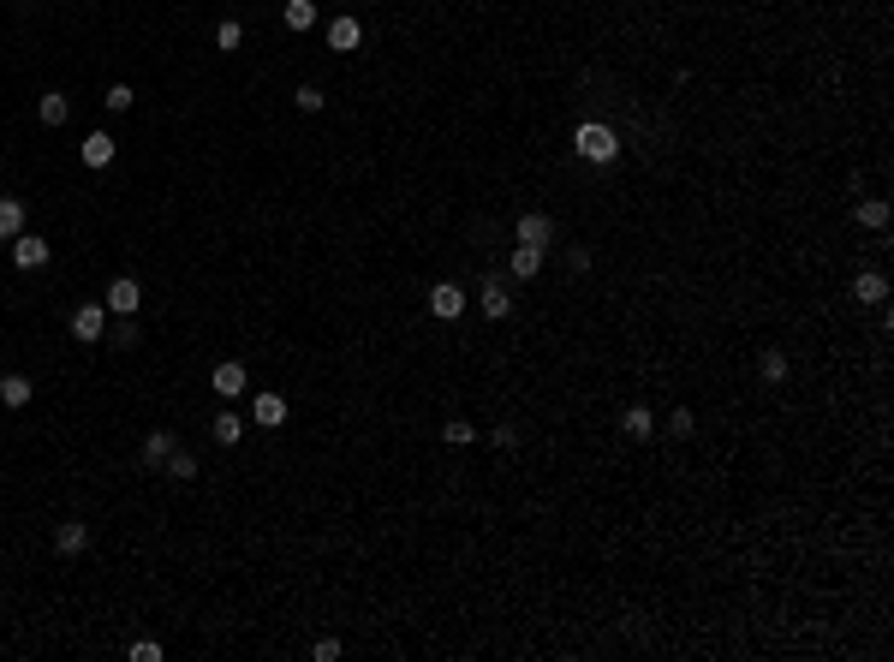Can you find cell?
<instances>
[{"label": "cell", "instance_id": "cell-1", "mask_svg": "<svg viewBox=\"0 0 894 662\" xmlns=\"http://www.w3.org/2000/svg\"><path fill=\"white\" fill-rule=\"evenodd\" d=\"M572 149H579L584 161H614V156H620V138H614L609 126H596V120H591V126L572 131Z\"/></svg>", "mask_w": 894, "mask_h": 662}, {"label": "cell", "instance_id": "cell-2", "mask_svg": "<svg viewBox=\"0 0 894 662\" xmlns=\"http://www.w3.org/2000/svg\"><path fill=\"white\" fill-rule=\"evenodd\" d=\"M101 334H108V304H78V311H72V341L96 346Z\"/></svg>", "mask_w": 894, "mask_h": 662}, {"label": "cell", "instance_id": "cell-3", "mask_svg": "<svg viewBox=\"0 0 894 662\" xmlns=\"http://www.w3.org/2000/svg\"><path fill=\"white\" fill-rule=\"evenodd\" d=\"M101 304L120 311V317H138V311H143V287L131 281V274H120V281H108V299H101Z\"/></svg>", "mask_w": 894, "mask_h": 662}, {"label": "cell", "instance_id": "cell-4", "mask_svg": "<svg viewBox=\"0 0 894 662\" xmlns=\"http://www.w3.org/2000/svg\"><path fill=\"white\" fill-rule=\"evenodd\" d=\"M429 317H441V322L466 317V287H454V281H441V287H429Z\"/></svg>", "mask_w": 894, "mask_h": 662}, {"label": "cell", "instance_id": "cell-5", "mask_svg": "<svg viewBox=\"0 0 894 662\" xmlns=\"http://www.w3.org/2000/svg\"><path fill=\"white\" fill-rule=\"evenodd\" d=\"M245 382H251V376H245V364H239V359L215 364V376H209V389L221 394V400H239V394H245Z\"/></svg>", "mask_w": 894, "mask_h": 662}, {"label": "cell", "instance_id": "cell-6", "mask_svg": "<svg viewBox=\"0 0 894 662\" xmlns=\"http://www.w3.org/2000/svg\"><path fill=\"white\" fill-rule=\"evenodd\" d=\"M852 299H859V304H882V299H889V274H882V269H859V274H852Z\"/></svg>", "mask_w": 894, "mask_h": 662}, {"label": "cell", "instance_id": "cell-7", "mask_svg": "<svg viewBox=\"0 0 894 662\" xmlns=\"http://www.w3.org/2000/svg\"><path fill=\"white\" fill-rule=\"evenodd\" d=\"M477 304H483V317L489 322H501V317H513V293L501 287V281H483V293H477Z\"/></svg>", "mask_w": 894, "mask_h": 662}, {"label": "cell", "instance_id": "cell-8", "mask_svg": "<svg viewBox=\"0 0 894 662\" xmlns=\"http://www.w3.org/2000/svg\"><path fill=\"white\" fill-rule=\"evenodd\" d=\"M519 245H537V251H549V239H554V221L549 216H519Z\"/></svg>", "mask_w": 894, "mask_h": 662}, {"label": "cell", "instance_id": "cell-9", "mask_svg": "<svg viewBox=\"0 0 894 662\" xmlns=\"http://www.w3.org/2000/svg\"><path fill=\"white\" fill-rule=\"evenodd\" d=\"M358 43H364V24H358V18H334V24H328V48H334V54H352Z\"/></svg>", "mask_w": 894, "mask_h": 662}, {"label": "cell", "instance_id": "cell-10", "mask_svg": "<svg viewBox=\"0 0 894 662\" xmlns=\"http://www.w3.org/2000/svg\"><path fill=\"white\" fill-rule=\"evenodd\" d=\"M78 161H84V168H108V161H114V138H108V131H90L84 144H78Z\"/></svg>", "mask_w": 894, "mask_h": 662}, {"label": "cell", "instance_id": "cell-11", "mask_svg": "<svg viewBox=\"0 0 894 662\" xmlns=\"http://www.w3.org/2000/svg\"><path fill=\"white\" fill-rule=\"evenodd\" d=\"M620 430L632 436V442H650V436H656V417H650V406H626V412H620Z\"/></svg>", "mask_w": 894, "mask_h": 662}, {"label": "cell", "instance_id": "cell-12", "mask_svg": "<svg viewBox=\"0 0 894 662\" xmlns=\"http://www.w3.org/2000/svg\"><path fill=\"white\" fill-rule=\"evenodd\" d=\"M84 543H90V525H84V519H66V525L54 532V549H60V555H84Z\"/></svg>", "mask_w": 894, "mask_h": 662}, {"label": "cell", "instance_id": "cell-13", "mask_svg": "<svg viewBox=\"0 0 894 662\" xmlns=\"http://www.w3.org/2000/svg\"><path fill=\"white\" fill-rule=\"evenodd\" d=\"M13 263L18 269H43L48 263V239H24V233H18L13 239Z\"/></svg>", "mask_w": 894, "mask_h": 662}, {"label": "cell", "instance_id": "cell-14", "mask_svg": "<svg viewBox=\"0 0 894 662\" xmlns=\"http://www.w3.org/2000/svg\"><path fill=\"white\" fill-rule=\"evenodd\" d=\"M251 417L263 424V430H274V424H286V400H281V394H256V400H251Z\"/></svg>", "mask_w": 894, "mask_h": 662}, {"label": "cell", "instance_id": "cell-15", "mask_svg": "<svg viewBox=\"0 0 894 662\" xmlns=\"http://www.w3.org/2000/svg\"><path fill=\"white\" fill-rule=\"evenodd\" d=\"M173 447H179V442H173V430H149V436H143V465H168Z\"/></svg>", "mask_w": 894, "mask_h": 662}, {"label": "cell", "instance_id": "cell-16", "mask_svg": "<svg viewBox=\"0 0 894 662\" xmlns=\"http://www.w3.org/2000/svg\"><path fill=\"white\" fill-rule=\"evenodd\" d=\"M66 96H60V90H48V96H36V120H43V126H66Z\"/></svg>", "mask_w": 894, "mask_h": 662}, {"label": "cell", "instance_id": "cell-17", "mask_svg": "<svg viewBox=\"0 0 894 662\" xmlns=\"http://www.w3.org/2000/svg\"><path fill=\"white\" fill-rule=\"evenodd\" d=\"M18 233H24V203L0 197V239H18Z\"/></svg>", "mask_w": 894, "mask_h": 662}, {"label": "cell", "instance_id": "cell-18", "mask_svg": "<svg viewBox=\"0 0 894 662\" xmlns=\"http://www.w3.org/2000/svg\"><path fill=\"white\" fill-rule=\"evenodd\" d=\"M852 216H859V227L882 233V227H889V203H882V197H865V203H859V209H852Z\"/></svg>", "mask_w": 894, "mask_h": 662}, {"label": "cell", "instance_id": "cell-19", "mask_svg": "<svg viewBox=\"0 0 894 662\" xmlns=\"http://www.w3.org/2000/svg\"><path fill=\"white\" fill-rule=\"evenodd\" d=\"M0 406H30V376H0Z\"/></svg>", "mask_w": 894, "mask_h": 662}, {"label": "cell", "instance_id": "cell-20", "mask_svg": "<svg viewBox=\"0 0 894 662\" xmlns=\"http://www.w3.org/2000/svg\"><path fill=\"white\" fill-rule=\"evenodd\" d=\"M507 269L519 274V281H531V274L543 269V251H537V245H519V251H513V263H507Z\"/></svg>", "mask_w": 894, "mask_h": 662}, {"label": "cell", "instance_id": "cell-21", "mask_svg": "<svg viewBox=\"0 0 894 662\" xmlns=\"http://www.w3.org/2000/svg\"><path fill=\"white\" fill-rule=\"evenodd\" d=\"M316 24V0H286V30H311Z\"/></svg>", "mask_w": 894, "mask_h": 662}, {"label": "cell", "instance_id": "cell-22", "mask_svg": "<svg viewBox=\"0 0 894 662\" xmlns=\"http://www.w3.org/2000/svg\"><path fill=\"white\" fill-rule=\"evenodd\" d=\"M209 430H215V442H221V447H233V442L245 436V424H239V412H221V417L209 424Z\"/></svg>", "mask_w": 894, "mask_h": 662}, {"label": "cell", "instance_id": "cell-23", "mask_svg": "<svg viewBox=\"0 0 894 662\" xmlns=\"http://www.w3.org/2000/svg\"><path fill=\"white\" fill-rule=\"evenodd\" d=\"M757 376H764V382H787V352H775V346H769L764 359H757Z\"/></svg>", "mask_w": 894, "mask_h": 662}, {"label": "cell", "instance_id": "cell-24", "mask_svg": "<svg viewBox=\"0 0 894 662\" xmlns=\"http://www.w3.org/2000/svg\"><path fill=\"white\" fill-rule=\"evenodd\" d=\"M168 477H179V484H191V477H197V454H185V447H173V454H168Z\"/></svg>", "mask_w": 894, "mask_h": 662}, {"label": "cell", "instance_id": "cell-25", "mask_svg": "<svg viewBox=\"0 0 894 662\" xmlns=\"http://www.w3.org/2000/svg\"><path fill=\"white\" fill-rule=\"evenodd\" d=\"M441 436H447L454 447H466V442H477V424H471V417H447V424H441Z\"/></svg>", "mask_w": 894, "mask_h": 662}, {"label": "cell", "instance_id": "cell-26", "mask_svg": "<svg viewBox=\"0 0 894 662\" xmlns=\"http://www.w3.org/2000/svg\"><path fill=\"white\" fill-rule=\"evenodd\" d=\"M101 101H108L114 114H126L131 101H138V90H131V84H108V96H101Z\"/></svg>", "mask_w": 894, "mask_h": 662}, {"label": "cell", "instance_id": "cell-27", "mask_svg": "<svg viewBox=\"0 0 894 662\" xmlns=\"http://www.w3.org/2000/svg\"><path fill=\"white\" fill-rule=\"evenodd\" d=\"M239 43H245L239 18H227V24H215V48H239Z\"/></svg>", "mask_w": 894, "mask_h": 662}, {"label": "cell", "instance_id": "cell-28", "mask_svg": "<svg viewBox=\"0 0 894 662\" xmlns=\"http://www.w3.org/2000/svg\"><path fill=\"white\" fill-rule=\"evenodd\" d=\"M293 101H298V108H304V114H322V101H328V96H322V90H316V84H304V90H298Z\"/></svg>", "mask_w": 894, "mask_h": 662}, {"label": "cell", "instance_id": "cell-29", "mask_svg": "<svg viewBox=\"0 0 894 662\" xmlns=\"http://www.w3.org/2000/svg\"><path fill=\"white\" fill-rule=\"evenodd\" d=\"M692 424H697V417L686 412V406H680V412H668V436H680V442L692 436Z\"/></svg>", "mask_w": 894, "mask_h": 662}, {"label": "cell", "instance_id": "cell-30", "mask_svg": "<svg viewBox=\"0 0 894 662\" xmlns=\"http://www.w3.org/2000/svg\"><path fill=\"white\" fill-rule=\"evenodd\" d=\"M131 662H161V645L156 638H138V645H131Z\"/></svg>", "mask_w": 894, "mask_h": 662}, {"label": "cell", "instance_id": "cell-31", "mask_svg": "<svg viewBox=\"0 0 894 662\" xmlns=\"http://www.w3.org/2000/svg\"><path fill=\"white\" fill-rule=\"evenodd\" d=\"M341 657V638H316V662H334Z\"/></svg>", "mask_w": 894, "mask_h": 662}, {"label": "cell", "instance_id": "cell-32", "mask_svg": "<svg viewBox=\"0 0 894 662\" xmlns=\"http://www.w3.org/2000/svg\"><path fill=\"white\" fill-rule=\"evenodd\" d=\"M114 346H138V322H120V329H114Z\"/></svg>", "mask_w": 894, "mask_h": 662}]
</instances>
